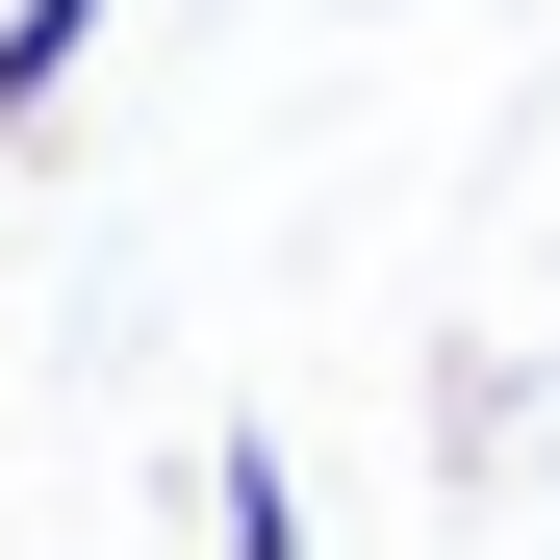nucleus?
Returning <instances> with one entry per match:
<instances>
[{
  "label": "nucleus",
  "mask_w": 560,
  "mask_h": 560,
  "mask_svg": "<svg viewBox=\"0 0 560 560\" xmlns=\"http://www.w3.org/2000/svg\"><path fill=\"white\" fill-rule=\"evenodd\" d=\"M77 77H103V0H0V153H26Z\"/></svg>",
  "instance_id": "nucleus-1"
}]
</instances>
